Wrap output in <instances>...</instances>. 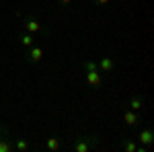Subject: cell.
Returning <instances> with one entry per match:
<instances>
[{
	"instance_id": "12",
	"label": "cell",
	"mask_w": 154,
	"mask_h": 152,
	"mask_svg": "<svg viewBox=\"0 0 154 152\" xmlns=\"http://www.w3.org/2000/svg\"><path fill=\"white\" fill-rule=\"evenodd\" d=\"M27 148H29V142H27V140H23V138H17V140H14V150L25 152Z\"/></svg>"
},
{
	"instance_id": "11",
	"label": "cell",
	"mask_w": 154,
	"mask_h": 152,
	"mask_svg": "<svg viewBox=\"0 0 154 152\" xmlns=\"http://www.w3.org/2000/svg\"><path fill=\"white\" fill-rule=\"evenodd\" d=\"M12 150V138H0V152Z\"/></svg>"
},
{
	"instance_id": "15",
	"label": "cell",
	"mask_w": 154,
	"mask_h": 152,
	"mask_svg": "<svg viewBox=\"0 0 154 152\" xmlns=\"http://www.w3.org/2000/svg\"><path fill=\"white\" fill-rule=\"evenodd\" d=\"M58 2H60V4H62V6H66V4H70L72 0H58Z\"/></svg>"
},
{
	"instance_id": "3",
	"label": "cell",
	"mask_w": 154,
	"mask_h": 152,
	"mask_svg": "<svg viewBox=\"0 0 154 152\" xmlns=\"http://www.w3.org/2000/svg\"><path fill=\"white\" fill-rule=\"evenodd\" d=\"M95 146H99V138L97 136H80L72 144V148L76 152H91Z\"/></svg>"
},
{
	"instance_id": "4",
	"label": "cell",
	"mask_w": 154,
	"mask_h": 152,
	"mask_svg": "<svg viewBox=\"0 0 154 152\" xmlns=\"http://www.w3.org/2000/svg\"><path fill=\"white\" fill-rule=\"evenodd\" d=\"M41 58H43V47L41 45H31L27 49V56H25L27 64H37Z\"/></svg>"
},
{
	"instance_id": "7",
	"label": "cell",
	"mask_w": 154,
	"mask_h": 152,
	"mask_svg": "<svg viewBox=\"0 0 154 152\" xmlns=\"http://www.w3.org/2000/svg\"><path fill=\"white\" fill-rule=\"evenodd\" d=\"M97 66H99L101 74H109V72H113V68H115V62L111 58H101L97 62Z\"/></svg>"
},
{
	"instance_id": "14",
	"label": "cell",
	"mask_w": 154,
	"mask_h": 152,
	"mask_svg": "<svg viewBox=\"0 0 154 152\" xmlns=\"http://www.w3.org/2000/svg\"><path fill=\"white\" fill-rule=\"evenodd\" d=\"M93 4H99V6H105V4H109V0H91Z\"/></svg>"
},
{
	"instance_id": "13",
	"label": "cell",
	"mask_w": 154,
	"mask_h": 152,
	"mask_svg": "<svg viewBox=\"0 0 154 152\" xmlns=\"http://www.w3.org/2000/svg\"><path fill=\"white\" fill-rule=\"evenodd\" d=\"M121 148H123L125 152H138V146H136V144H134L131 140H128V138L121 142Z\"/></svg>"
},
{
	"instance_id": "1",
	"label": "cell",
	"mask_w": 154,
	"mask_h": 152,
	"mask_svg": "<svg viewBox=\"0 0 154 152\" xmlns=\"http://www.w3.org/2000/svg\"><path fill=\"white\" fill-rule=\"evenodd\" d=\"M84 70H86V82H88V86L97 88V86L103 84V74H101L95 60H91V58L84 60Z\"/></svg>"
},
{
	"instance_id": "8",
	"label": "cell",
	"mask_w": 154,
	"mask_h": 152,
	"mask_svg": "<svg viewBox=\"0 0 154 152\" xmlns=\"http://www.w3.org/2000/svg\"><path fill=\"white\" fill-rule=\"evenodd\" d=\"M128 105H130V109H134V111H142L144 101H142V97H140V95H134V97L130 99V103H128Z\"/></svg>"
},
{
	"instance_id": "6",
	"label": "cell",
	"mask_w": 154,
	"mask_h": 152,
	"mask_svg": "<svg viewBox=\"0 0 154 152\" xmlns=\"http://www.w3.org/2000/svg\"><path fill=\"white\" fill-rule=\"evenodd\" d=\"M123 121L128 126H138L140 123V111H134V109H123Z\"/></svg>"
},
{
	"instance_id": "9",
	"label": "cell",
	"mask_w": 154,
	"mask_h": 152,
	"mask_svg": "<svg viewBox=\"0 0 154 152\" xmlns=\"http://www.w3.org/2000/svg\"><path fill=\"white\" fill-rule=\"evenodd\" d=\"M45 150H49V152L60 150V138H56V136H49L48 140H45Z\"/></svg>"
},
{
	"instance_id": "5",
	"label": "cell",
	"mask_w": 154,
	"mask_h": 152,
	"mask_svg": "<svg viewBox=\"0 0 154 152\" xmlns=\"http://www.w3.org/2000/svg\"><path fill=\"white\" fill-rule=\"evenodd\" d=\"M138 140H140V144L142 146H152V140H154V129L150 128V126H146L144 129H140V134H138Z\"/></svg>"
},
{
	"instance_id": "10",
	"label": "cell",
	"mask_w": 154,
	"mask_h": 152,
	"mask_svg": "<svg viewBox=\"0 0 154 152\" xmlns=\"http://www.w3.org/2000/svg\"><path fill=\"white\" fill-rule=\"evenodd\" d=\"M21 45H23V47H27V49H29V47H31V45H35V37L31 35V33H27V31H25L23 35H21Z\"/></svg>"
},
{
	"instance_id": "2",
	"label": "cell",
	"mask_w": 154,
	"mask_h": 152,
	"mask_svg": "<svg viewBox=\"0 0 154 152\" xmlns=\"http://www.w3.org/2000/svg\"><path fill=\"white\" fill-rule=\"evenodd\" d=\"M23 25H25V31H27V33H31V35H37V33H39V35H43V37L49 35V29H48V27H43L41 21H39L37 17H33V14L25 17Z\"/></svg>"
}]
</instances>
